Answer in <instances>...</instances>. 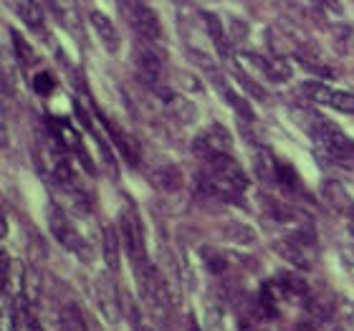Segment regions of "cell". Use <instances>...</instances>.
Wrapping results in <instances>:
<instances>
[{
	"mask_svg": "<svg viewBox=\"0 0 354 331\" xmlns=\"http://www.w3.org/2000/svg\"><path fill=\"white\" fill-rule=\"evenodd\" d=\"M48 228H51L53 238H56L64 248L71 250L74 256L88 261V253H91V250H88L86 240L79 236V230L74 228V223L68 220L66 213H64L61 207H53V205L48 207Z\"/></svg>",
	"mask_w": 354,
	"mask_h": 331,
	"instance_id": "1",
	"label": "cell"
},
{
	"mask_svg": "<svg viewBox=\"0 0 354 331\" xmlns=\"http://www.w3.org/2000/svg\"><path fill=\"white\" fill-rule=\"evenodd\" d=\"M122 240H124L127 253L132 258L134 271L147 268L149 261H147V245H145V230H142L140 215L132 213V210H127L122 215Z\"/></svg>",
	"mask_w": 354,
	"mask_h": 331,
	"instance_id": "2",
	"label": "cell"
},
{
	"mask_svg": "<svg viewBox=\"0 0 354 331\" xmlns=\"http://www.w3.org/2000/svg\"><path fill=\"white\" fill-rule=\"evenodd\" d=\"M127 21L142 41H147V44H162L165 41L162 21L157 18L152 8L142 6V3H129L127 6Z\"/></svg>",
	"mask_w": 354,
	"mask_h": 331,
	"instance_id": "3",
	"label": "cell"
},
{
	"mask_svg": "<svg viewBox=\"0 0 354 331\" xmlns=\"http://www.w3.org/2000/svg\"><path fill=\"white\" fill-rule=\"evenodd\" d=\"M162 68H165V59L157 44H145L137 48L134 53V71H137V79H140L145 86L157 88L160 86V79H162Z\"/></svg>",
	"mask_w": 354,
	"mask_h": 331,
	"instance_id": "4",
	"label": "cell"
},
{
	"mask_svg": "<svg viewBox=\"0 0 354 331\" xmlns=\"http://www.w3.org/2000/svg\"><path fill=\"white\" fill-rule=\"evenodd\" d=\"M192 149H195V155L205 160V157L215 155V152H230L233 149V137H230V132L223 124H210L200 132Z\"/></svg>",
	"mask_w": 354,
	"mask_h": 331,
	"instance_id": "5",
	"label": "cell"
},
{
	"mask_svg": "<svg viewBox=\"0 0 354 331\" xmlns=\"http://www.w3.org/2000/svg\"><path fill=\"white\" fill-rule=\"evenodd\" d=\"M157 91H160L165 111L170 114V119H175L177 124H192L198 119V109H195V104L190 99H185L177 91H167V88H157Z\"/></svg>",
	"mask_w": 354,
	"mask_h": 331,
	"instance_id": "6",
	"label": "cell"
},
{
	"mask_svg": "<svg viewBox=\"0 0 354 331\" xmlns=\"http://www.w3.org/2000/svg\"><path fill=\"white\" fill-rule=\"evenodd\" d=\"M322 198L326 200V205L332 207L334 213L339 215H354V200L347 190H344V185L337 182V180H326L322 185Z\"/></svg>",
	"mask_w": 354,
	"mask_h": 331,
	"instance_id": "7",
	"label": "cell"
},
{
	"mask_svg": "<svg viewBox=\"0 0 354 331\" xmlns=\"http://www.w3.org/2000/svg\"><path fill=\"white\" fill-rule=\"evenodd\" d=\"M88 23H91V28L96 30V36L99 41L104 44V48L109 53H117L119 51V33H117V26L111 23V18L102 10H88Z\"/></svg>",
	"mask_w": 354,
	"mask_h": 331,
	"instance_id": "8",
	"label": "cell"
},
{
	"mask_svg": "<svg viewBox=\"0 0 354 331\" xmlns=\"http://www.w3.org/2000/svg\"><path fill=\"white\" fill-rule=\"evenodd\" d=\"M8 8H13L18 18H21L30 30H38L44 33L46 23H44V10L38 6V0H6Z\"/></svg>",
	"mask_w": 354,
	"mask_h": 331,
	"instance_id": "9",
	"label": "cell"
},
{
	"mask_svg": "<svg viewBox=\"0 0 354 331\" xmlns=\"http://www.w3.org/2000/svg\"><path fill=\"white\" fill-rule=\"evenodd\" d=\"M102 250H104V261H106V268L111 273L119 271V258H122V233H117L114 225H106L102 233Z\"/></svg>",
	"mask_w": 354,
	"mask_h": 331,
	"instance_id": "10",
	"label": "cell"
},
{
	"mask_svg": "<svg viewBox=\"0 0 354 331\" xmlns=\"http://www.w3.org/2000/svg\"><path fill=\"white\" fill-rule=\"evenodd\" d=\"M276 248V253H279L281 258H286L288 263H294L296 268H309L311 261H309V253H306V248L309 245L299 243L296 238H286V240H279V243L273 245Z\"/></svg>",
	"mask_w": 354,
	"mask_h": 331,
	"instance_id": "11",
	"label": "cell"
},
{
	"mask_svg": "<svg viewBox=\"0 0 354 331\" xmlns=\"http://www.w3.org/2000/svg\"><path fill=\"white\" fill-rule=\"evenodd\" d=\"M203 26H205L207 36L213 38V44H215V48L221 51V56L230 59V41H228L225 28H223L221 18H218L215 13H203Z\"/></svg>",
	"mask_w": 354,
	"mask_h": 331,
	"instance_id": "12",
	"label": "cell"
},
{
	"mask_svg": "<svg viewBox=\"0 0 354 331\" xmlns=\"http://www.w3.org/2000/svg\"><path fill=\"white\" fill-rule=\"evenodd\" d=\"M152 182L162 192H180L183 190V172L175 164H162L152 172Z\"/></svg>",
	"mask_w": 354,
	"mask_h": 331,
	"instance_id": "13",
	"label": "cell"
},
{
	"mask_svg": "<svg viewBox=\"0 0 354 331\" xmlns=\"http://www.w3.org/2000/svg\"><path fill=\"white\" fill-rule=\"evenodd\" d=\"M223 236H225V240L238 243V245H253L256 243V230H253L251 225L238 223V220L225 223V225H223Z\"/></svg>",
	"mask_w": 354,
	"mask_h": 331,
	"instance_id": "14",
	"label": "cell"
},
{
	"mask_svg": "<svg viewBox=\"0 0 354 331\" xmlns=\"http://www.w3.org/2000/svg\"><path fill=\"white\" fill-rule=\"evenodd\" d=\"M253 164H256V175H259L263 182H273V180H279V164L273 162V157L268 155L266 149H259V152H256Z\"/></svg>",
	"mask_w": 354,
	"mask_h": 331,
	"instance_id": "15",
	"label": "cell"
},
{
	"mask_svg": "<svg viewBox=\"0 0 354 331\" xmlns=\"http://www.w3.org/2000/svg\"><path fill=\"white\" fill-rule=\"evenodd\" d=\"M61 331H86L84 316L76 303H64L61 306Z\"/></svg>",
	"mask_w": 354,
	"mask_h": 331,
	"instance_id": "16",
	"label": "cell"
},
{
	"mask_svg": "<svg viewBox=\"0 0 354 331\" xmlns=\"http://www.w3.org/2000/svg\"><path fill=\"white\" fill-rule=\"evenodd\" d=\"M233 79H236V82L241 84V86H243L245 94H251L253 99H259V102H266V91H263V86L253 82L251 76L245 74V71H243L241 66H233Z\"/></svg>",
	"mask_w": 354,
	"mask_h": 331,
	"instance_id": "17",
	"label": "cell"
},
{
	"mask_svg": "<svg viewBox=\"0 0 354 331\" xmlns=\"http://www.w3.org/2000/svg\"><path fill=\"white\" fill-rule=\"evenodd\" d=\"M215 84H221V86H223V94H225V99H228L230 106H233V109H236L243 119H248V122H251V119H253V111H251V106L245 104L243 96H238L236 91H233V88L225 86V84L221 82V76H215Z\"/></svg>",
	"mask_w": 354,
	"mask_h": 331,
	"instance_id": "18",
	"label": "cell"
},
{
	"mask_svg": "<svg viewBox=\"0 0 354 331\" xmlns=\"http://www.w3.org/2000/svg\"><path fill=\"white\" fill-rule=\"evenodd\" d=\"M332 91L326 84H319V82H306L304 84V94L309 96L314 104H322V106H329V99H332Z\"/></svg>",
	"mask_w": 354,
	"mask_h": 331,
	"instance_id": "19",
	"label": "cell"
},
{
	"mask_svg": "<svg viewBox=\"0 0 354 331\" xmlns=\"http://www.w3.org/2000/svg\"><path fill=\"white\" fill-rule=\"evenodd\" d=\"M329 106H332V109H337V111H344V114H354V94L334 88L332 99H329Z\"/></svg>",
	"mask_w": 354,
	"mask_h": 331,
	"instance_id": "20",
	"label": "cell"
},
{
	"mask_svg": "<svg viewBox=\"0 0 354 331\" xmlns=\"http://www.w3.org/2000/svg\"><path fill=\"white\" fill-rule=\"evenodd\" d=\"M13 261L8 256L6 250H0V296L6 294L8 288H10V281H13Z\"/></svg>",
	"mask_w": 354,
	"mask_h": 331,
	"instance_id": "21",
	"label": "cell"
},
{
	"mask_svg": "<svg viewBox=\"0 0 354 331\" xmlns=\"http://www.w3.org/2000/svg\"><path fill=\"white\" fill-rule=\"evenodd\" d=\"M13 46H15V56L23 61V64H33V51H30V46L26 44V38L21 36V33H15L13 30Z\"/></svg>",
	"mask_w": 354,
	"mask_h": 331,
	"instance_id": "22",
	"label": "cell"
},
{
	"mask_svg": "<svg viewBox=\"0 0 354 331\" xmlns=\"http://www.w3.org/2000/svg\"><path fill=\"white\" fill-rule=\"evenodd\" d=\"M33 88H36L38 94H51L53 91V79L51 74H46V71H41V74H36V79H33Z\"/></svg>",
	"mask_w": 354,
	"mask_h": 331,
	"instance_id": "23",
	"label": "cell"
},
{
	"mask_svg": "<svg viewBox=\"0 0 354 331\" xmlns=\"http://www.w3.org/2000/svg\"><path fill=\"white\" fill-rule=\"evenodd\" d=\"M230 36H233V41H245V36H248V26H245L243 21H238V18H230Z\"/></svg>",
	"mask_w": 354,
	"mask_h": 331,
	"instance_id": "24",
	"label": "cell"
},
{
	"mask_svg": "<svg viewBox=\"0 0 354 331\" xmlns=\"http://www.w3.org/2000/svg\"><path fill=\"white\" fill-rule=\"evenodd\" d=\"M8 142H10V134H8V119H6V106L0 102V149L8 147Z\"/></svg>",
	"mask_w": 354,
	"mask_h": 331,
	"instance_id": "25",
	"label": "cell"
},
{
	"mask_svg": "<svg viewBox=\"0 0 354 331\" xmlns=\"http://www.w3.org/2000/svg\"><path fill=\"white\" fill-rule=\"evenodd\" d=\"M205 263H207V268H210L213 273H223V271H225V261H223L218 253H210V250H207V253H205Z\"/></svg>",
	"mask_w": 354,
	"mask_h": 331,
	"instance_id": "26",
	"label": "cell"
},
{
	"mask_svg": "<svg viewBox=\"0 0 354 331\" xmlns=\"http://www.w3.org/2000/svg\"><path fill=\"white\" fill-rule=\"evenodd\" d=\"M319 3H322L326 10H332V13H337V15L342 13V0H319Z\"/></svg>",
	"mask_w": 354,
	"mask_h": 331,
	"instance_id": "27",
	"label": "cell"
},
{
	"mask_svg": "<svg viewBox=\"0 0 354 331\" xmlns=\"http://www.w3.org/2000/svg\"><path fill=\"white\" fill-rule=\"evenodd\" d=\"M8 236V220H6V215L0 213V240Z\"/></svg>",
	"mask_w": 354,
	"mask_h": 331,
	"instance_id": "28",
	"label": "cell"
},
{
	"mask_svg": "<svg viewBox=\"0 0 354 331\" xmlns=\"http://www.w3.org/2000/svg\"><path fill=\"white\" fill-rule=\"evenodd\" d=\"M137 331H155V329H149V326H140Z\"/></svg>",
	"mask_w": 354,
	"mask_h": 331,
	"instance_id": "29",
	"label": "cell"
}]
</instances>
